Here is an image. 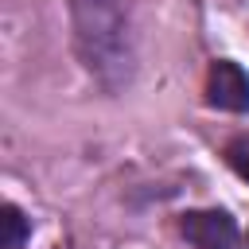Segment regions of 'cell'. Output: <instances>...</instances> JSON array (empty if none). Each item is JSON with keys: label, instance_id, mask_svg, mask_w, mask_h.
<instances>
[{"label": "cell", "instance_id": "1", "mask_svg": "<svg viewBox=\"0 0 249 249\" xmlns=\"http://www.w3.org/2000/svg\"><path fill=\"white\" fill-rule=\"evenodd\" d=\"M74 43L97 78L117 82L128 74L124 12L113 0H74Z\"/></svg>", "mask_w": 249, "mask_h": 249}, {"label": "cell", "instance_id": "2", "mask_svg": "<svg viewBox=\"0 0 249 249\" xmlns=\"http://www.w3.org/2000/svg\"><path fill=\"white\" fill-rule=\"evenodd\" d=\"M179 230L195 249H233L237 245V222L226 210H191V214H183Z\"/></svg>", "mask_w": 249, "mask_h": 249}, {"label": "cell", "instance_id": "3", "mask_svg": "<svg viewBox=\"0 0 249 249\" xmlns=\"http://www.w3.org/2000/svg\"><path fill=\"white\" fill-rule=\"evenodd\" d=\"M206 101L226 113H249V74L230 58L214 62L206 74Z\"/></svg>", "mask_w": 249, "mask_h": 249}, {"label": "cell", "instance_id": "4", "mask_svg": "<svg viewBox=\"0 0 249 249\" xmlns=\"http://www.w3.org/2000/svg\"><path fill=\"white\" fill-rule=\"evenodd\" d=\"M0 226H4L0 249H23V241H27V233H31V222L23 218V210L12 206V202H4V218H0Z\"/></svg>", "mask_w": 249, "mask_h": 249}, {"label": "cell", "instance_id": "5", "mask_svg": "<svg viewBox=\"0 0 249 249\" xmlns=\"http://www.w3.org/2000/svg\"><path fill=\"white\" fill-rule=\"evenodd\" d=\"M226 163L249 183V136H237V140L226 144Z\"/></svg>", "mask_w": 249, "mask_h": 249}]
</instances>
